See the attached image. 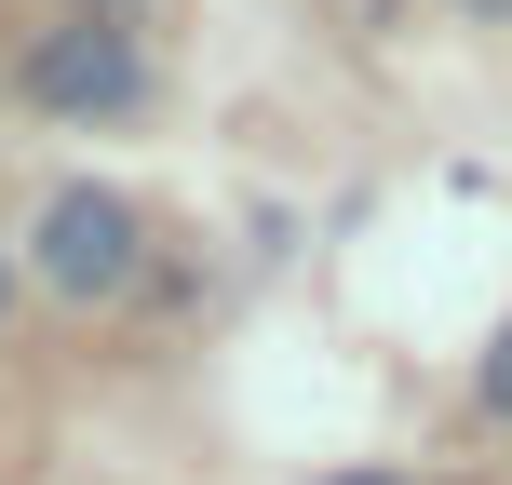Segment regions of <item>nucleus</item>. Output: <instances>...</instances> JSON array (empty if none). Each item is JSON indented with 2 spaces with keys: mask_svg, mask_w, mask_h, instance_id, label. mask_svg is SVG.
I'll return each instance as SVG.
<instances>
[{
  "mask_svg": "<svg viewBox=\"0 0 512 485\" xmlns=\"http://www.w3.org/2000/svg\"><path fill=\"white\" fill-rule=\"evenodd\" d=\"M41 283L54 297H122L135 283V203L122 189H54L41 203Z\"/></svg>",
  "mask_w": 512,
  "mask_h": 485,
  "instance_id": "nucleus-1",
  "label": "nucleus"
},
{
  "mask_svg": "<svg viewBox=\"0 0 512 485\" xmlns=\"http://www.w3.org/2000/svg\"><path fill=\"white\" fill-rule=\"evenodd\" d=\"M27 95L41 108H135V41L122 27H54L27 54Z\"/></svg>",
  "mask_w": 512,
  "mask_h": 485,
  "instance_id": "nucleus-2",
  "label": "nucleus"
},
{
  "mask_svg": "<svg viewBox=\"0 0 512 485\" xmlns=\"http://www.w3.org/2000/svg\"><path fill=\"white\" fill-rule=\"evenodd\" d=\"M486 405L512 418V337H499V351H486Z\"/></svg>",
  "mask_w": 512,
  "mask_h": 485,
  "instance_id": "nucleus-3",
  "label": "nucleus"
},
{
  "mask_svg": "<svg viewBox=\"0 0 512 485\" xmlns=\"http://www.w3.org/2000/svg\"><path fill=\"white\" fill-rule=\"evenodd\" d=\"M472 14H512V0H472Z\"/></svg>",
  "mask_w": 512,
  "mask_h": 485,
  "instance_id": "nucleus-4",
  "label": "nucleus"
},
{
  "mask_svg": "<svg viewBox=\"0 0 512 485\" xmlns=\"http://www.w3.org/2000/svg\"><path fill=\"white\" fill-rule=\"evenodd\" d=\"M0 297H14V270H0Z\"/></svg>",
  "mask_w": 512,
  "mask_h": 485,
  "instance_id": "nucleus-5",
  "label": "nucleus"
}]
</instances>
